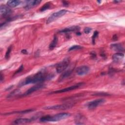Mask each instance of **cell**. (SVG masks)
<instances>
[{
    "mask_svg": "<svg viewBox=\"0 0 125 125\" xmlns=\"http://www.w3.org/2000/svg\"><path fill=\"white\" fill-rule=\"evenodd\" d=\"M73 68L72 69H68L67 71L64 72L60 77L59 79L58 80V81L59 82H61L63 80H64V79H65L66 78H68L72 73L73 70Z\"/></svg>",
    "mask_w": 125,
    "mask_h": 125,
    "instance_id": "5bb4252c",
    "label": "cell"
},
{
    "mask_svg": "<svg viewBox=\"0 0 125 125\" xmlns=\"http://www.w3.org/2000/svg\"><path fill=\"white\" fill-rule=\"evenodd\" d=\"M63 2V4L64 5H65V6H66V5H67L68 4V3H67V1H63L62 2Z\"/></svg>",
    "mask_w": 125,
    "mask_h": 125,
    "instance_id": "4dcf8cb0",
    "label": "cell"
},
{
    "mask_svg": "<svg viewBox=\"0 0 125 125\" xmlns=\"http://www.w3.org/2000/svg\"><path fill=\"white\" fill-rule=\"evenodd\" d=\"M93 95H96V96H108L109 95V94L106 93H104V92H98L97 93H95Z\"/></svg>",
    "mask_w": 125,
    "mask_h": 125,
    "instance_id": "d4e9b609",
    "label": "cell"
},
{
    "mask_svg": "<svg viewBox=\"0 0 125 125\" xmlns=\"http://www.w3.org/2000/svg\"><path fill=\"white\" fill-rule=\"evenodd\" d=\"M105 101L104 99H98L88 102L86 106L89 109H93L103 104Z\"/></svg>",
    "mask_w": 125,
    "mask_h": 125,
    "instance_id": "8992f818",
    "label": "cell"
},
{
    "mask_svg": "<svg viewBox=\"0 0 125 125\" xmlns=\"http://www.w3.org/2000/svg\"><path fill=\"white\" fill-rule=\"evenodd\" d=\"M82 48V46H80V45H73L71 47H70L68 51H72V50H78V49H80Z\"/></svg>",
    "mask_w": 125,
    "mask_h": 125,
    "instance_id": "603a6c76",
    "label": "cell"
},
{
    "mask_svg": "<svg viewBox=\"0 0 125 125\" xmlns=\"http://www.w3.org/2000/svg\"><path fill=\"white\" fill-rule=\"evenodd\" d=\"M57 42H58V38L56 36H55L54 37L53 40H52V42L50 43V44L49 46V49L52 50L53 49H54L56 47V46L57 44Z\"/></svg>",
    "mask_w": 125,
    "mask_h": 125,
    "instance_id": "ac0fdd59",
    "label": "cell"
},
{
    "mask_svg": "<svg viewBox=\"0 0 125 125\" xmlns=\"http://www.w3.org/2000/svg\"><path fill=\"white\" fill-rule=\"evenodd\" d=\"M21 1L17 0H10L7 2V5L10 7H14L20 5Z\"/></svg>",
    "mask_w": 125,
    "mask_h": 125,
    "instance_id": "e0dca14e",
    "label": "cell"
},
{
    "mask_svg": "<svg viewBox=\"0 0 125 125\" xmlns=\"http://www.w3.org/2000/svg\"><path fill=\"white\" fill-rule=\"evenodd\" d=\"M53 77L54 75L52 74H48L45 73L44 71H40L34 75H30L26 77L24 80L19 83V85L20 86H21L30 83H41L45 80L51 79Z\"/></svg>",
    "mask_w": 125,
    "mask_h": 125,
    "instance_id": "6da1fadb",
    "label": "cell"
},
{
    "mask_svg": "<svg viewBox=\"0 0 125 125\" xmlns=\"http://www.w3.org/2000/svg\"><path fill=\"white\" fill-rule=\"evenodd\" d=\"M44 86V85L43 84H41V83H40V84H37L36 85H34L32 87H31V88H30L29 89H28L23 95L22 96H27V95H28L32 93H33L35 91H36L41 88H42V87H43Z\"/></svg>",
    "mask_w": 125,
    "mask_h": 125,
    "instance_id": "30bf717a",
    "label": "cell"
},
{
    "mask_svg": "<svg viewBox=\"0 0 125 125\" xmlns=\"http://www.w3.org/2000/svg\"><path fill=\"white\" fill-rule=\"evenodd\" d=\"M3 78L4 77H3V76H2V74L1 72H0V82H2L3 80Z\"/></svg>",
    "mask_w": 125,
    "mask_h": 125,
    "instance_id": "f1b7e54d",
    "label": "cell"
},
{
    "mask_svg": "<svg viewBox=\"0 0 125 125\" xmlns=\"http://www.w3.org/2000/svg\"><path fill=\"white\" fill-rule=\"evenodd\" d=\"M110 48L112 50L117 52L118 53H121L124 51V48L123 45L120 43H113L111 44Z\"/></svg>",
    "mask_w": 125,
    "mask_h": 125,
    "instance_id": "7c38bea8",
    "label": "cell"
},
{
    "mask_svg": "<svg viewBox=\"0 0 125 125\" xmlns=\"http://www.w3.org/2000/svg\"><path fill=\"white\" fill-rule=\"evenodd\" d=\"M12 46H9L8 47V48H7V50L6 52V53H5V58L6 59H9V56H10V54L11 53V50H12Z\"/></svg>",
    "mask_w": 125,
    "mask_h": 125,
    "instance_id": "44dd1931",
    "label": "cell"
},
{
    "mask_svg": "<svg viewBox=\"0 0 125 125\" xmlns=\"http://www.w3.org/2000/svg\"><path fill=\"white\" fill-rule=\"evenodd\" d=\"M73 103H66L61 104L54 105L51 106H47L43 107L46 110H65L71 108L73 105Z\"/></svg>",
    "mask_w": 125,
    "mask_h": 125,
    "instance_id": "3957f363",
    "label": "cell"
},
{
    "mask_svg": "<svg viewBox=\"0 0 125 125\" xmlns=\"http://www.w3.org/2000/svg\"><path fill=\"white\" fill-rule=\"evenodd\" d=\"M80 30V27L79 26H71L70 27L66 28L63 29V30L60 31L59 32L60 33H67V32H72V31H79Z\"/></svg>",
    "mask_w": 125,
    "mask_h": 125,
    "instance_id": "2e32d148",
    "label": "cell"
},
{
    "mask_svg": "<svg viewBox=\"0 0 125 125\" xmlns=\"http://www.w3.org/2000/svg\"><path fill=\"white\" fill-rule=\"evenodd\" d=\"M23 65H21V66H20L19 68V69L16 71V72L15 73L14 75H16V74H17V73H19L21 72L23 70Z\"/></svg>",
    "mask_w": 125,
    "mask_h": 125,
    "instance_id": "4316f807",
    "label": "cell"
},
{
    "mask_svg": "<svg viewBox=\"0 0 125 125\" xmlns=\"http://www.w3.org/2000/svg\"><path fill=\"white\" fill-rule=\"evenodd\" d=\"M83 85V83H77L76 84L71 85L70 86L67 87L66 88H63V89H62L56 90L55 91H54V92H52V93H63V92H65L70 91L77 89L78 88H79L80 87H81Z\"/></svg>",
    "mask_w": 125,
    "mask_h": 125,
    "instance_id": "52a82bcc",
    "label": "cell"
},
{
    "mask_svg": "<svg viewBox=\"0 0 125 125\" xmlns=\"http://www.w3.org/2000/svg\"><path fill=\"white\" fill-rule=\"evenodd\" d=\"M21 53H23V54H26L28 53L27 51L26 50H25V49L22 50H21Z\"/></svg>",
    "mask_w": 125,
    "mask_h": 125,
    "instance_id": "f546056e",
    "label": "cell"
},
{
    "mask_svg": "<svg viewBox=\"0 0 125 125\" xmlns=\"http://www.w3.org/2000/svg\"><path fill=\"white\" fill-rule=\"evenodd\" d=\"M98 34H99V32H98V31H95L94 32V33H93V35L92 37V43H93V44L95 43V39H96V37L98 36Z\"/></svg>",
    "mask_w": 125,
    "mask_h": 125,
    "instance_id": "cb8c5ba5",
    "label": "cell"
},
{
    "mask_svg": "<svg viewBox=\"0 0 125 125\" xmlns=\"http://www.w3.org/2000/svg\"><path fill=\"white\" fill-rule=\"evenodd\" d=\"M50 7V4L49 3H45V4H44L40 9V11L42 12V11H44L47 9H48Z\"/></svg>",
    "mask_w": 125,
    "mask_h": 125,
    "instance_id": "7402d4cb",
    "label": "cell"
},
{
    "mask_svg": "<svg viewBox=\"0 0 125 125\" xmlns=\"http://www.w3.org/2000/svg\"><path fill=\"white\" fill-rule=\"evenodd\" d=\"M76 34H77V35H81V33L79 31H78V32L76 33Z\"/></svg>",
    "mask_w": 125,
    "mask_h": 125,
    "instance_id": "1f68e13d",
    "label": "cell"
},
{
    "mask_svg": "<svg viewBox=\"0 0 125 125\" xmlns=\"http://www.w3.org/2000/svg\"><path fill=\"white\" fill-rule=\"evenodd\" d=\"M20 93V91H19L18 89L17 90H14L13 91H12V92H11L9 95L8 96H7L8 98H11V97H13L14 96H15L16 95H17V94H19V93Z\"/></svg>",
    "mask_w": 125,
    "mask_h": 125,
    "instance_id": "ffe728a7",
    "label": "cell"
},
{
    "mask_svg": "<svg viewBox=\"0 0 125 125\" xmlns=\"http://www.w3.org/2000/svg\"><path fill=\"white\" fill-rule=\"evenodd\" d=\"M89 71V68L86 65H82L78 67L76 70V72L77 75L80 76H83L87 74Z\"/></svg>",
    "mask_w": 125,
    "mask_h": 125,
    "instance_id": "9c48e42d",
    "label": "cell"
},
{
    "mask_svg": "<svg viewBox=\"0 0 125 125\" xmlns=\"http://www.w3.org/2000/svg\"><path fill=\"white\" fill-rule=\"evenodd\" d=\"M34 110L32 109H25L24 110L20 111H16V112H14L12 113H8L7 114H14V113H17V114H25V113H28L30 112L33 111Z\"/></svg>",
    "mask_w": 125,
    "mask_h": 125,
    "instance_id": "d6986e66",
    "label": "cell"
},
{
    "mask_svg": "<svg viewBox=\"0 0 125 125\" xmlns=\"http://www.w3.org/2000/svg\"><path fill=\"white\" fill-rule=\"evenodd\" d=\"M91 31V28L88 27H85L83 29V31L85 34H88Z\"/></svg>",
    "mask_w": 125,
    "mask_h": 125,
    "instance_id": "484cf974",
    "label": "cell"
},
{
    "mask_svg": "<svg viewBox=\"0 0 125 125\" xmlns=\"http://www.w3.org/2000/svg\"><path fill=\"white\" fill-rule=\"evenodd\" d=\"M33 121V119H27V118H19L15 120L14 121V124L16 125L25 124L30 123Z\"/></svg>",
    "mask_w": 125,
    "mask_h": 125,
    "instance_id": "4fadbf2b",
    "label": "cell"
},
{
    "mask_svg": "<svg viewBox=\"0 0 125 125\" xmlns=\"http://www.w3.org/2000/svg\"><path fill=\"white\" fill-rule=\"evenodd\" d=\"M41 2V1L39 0H28V1H27L26 5L24 7V8L26 10H28L31 8H32V7H34L35 6L38 5Z\"/></svg>",
    "mask_w": 125,
    "mask_h": 125,
    "instance_id": "8fae6325",
    "label": "cell"
},
{
    "mask_svg": "<svg viewBox=\"0 0 125 125\" xmlns=\"http://www.w3.org/2000/svg\"><path fill=\"white\" fill-rule=\"evenodd\" d=\"M12 12L11 9L9 6L5 5H1L0 6V14L1 16L7 18Z\"/></svg>",
    "mask_w": 125,
    "mask_h": 125,
    "instance_id": "ba28073f",
    "label": "cell"
},
{
    "mask_svg": "<svg viewBox=\"0 0 125 125\" xmlns=\"http://www.w3.org/2000/svg\"><path fill=\"white\" fill-rule=\"evenodd\" d=\"M91 55L92 58H95L96 57V53L94 52H92V53H91Z\"/></svg>",
    "mask_w": 125,
    "mask_h": 125,
    "instance_id": "83f0119b",
    "label": "cell"
},
{
    "mask_svg": "<svg viewBox=\"0 0 125 125\" xmlns=\"http://www.w3.org/2000/svg\"><path fill=\"white\" fill-rule=\"evenodd\" d=\"M124 54L122 53H117L112 56V60L114 62H120L124 58Z\"/></svg>",
    "mask_w": 125,
    "mask_h": 125,
    "instance_id": "9a60e30c",
    "label": "cell"
},
{
    "mask_svg": "<svg viewBox=\"0 0 125 125\" xmlns=\"http://www.w3.org/2000/svg\"><path fill=\"white\" fill-rule=\"evenodd\" d=\"M66 12H67V11L66 10L63 9V10H60L57 12L53 13L47 20L46 23L48 24L50 22H52V21H54L58 18H59L63 16Z\"/></svg>",
    "mask_w": 125,
    "mask_h": 125,
    "instance_id": "5b68a950",
    "label": "cell"
},
{
    "mask_svg": "<svg viewBox=\"0 0 125 125\" xmlns=\"http://www.w3.org/2000/svg\"><path fill=\"white\" fill-rule=\"evenodd\" d=\"M70 63V60L68 58L64 59L62 61L60 62L56 67V72L58 73H61L65 70L68 67Z\"/></svg>",
    "mask_w": 125,
    "mask_h": 125,
    "instance_id": "277c9868",
    "label": "cell"
},
{
    "mask_svg": "<svg viewBox=\"0 0 125 125\" xmlns=\"http://www.w3.org/2000/svg\"><path fill=\"white\" fill-rule=\"evenodd\" d=\"M70 115V114L68 113H60L54 115H46L41 117L40 121L42 122H57L66 119Z\"/></svg>",
    "mask_w": 125,
    "mask_h": 125,
    "instance_id": "7a4b0ae2",
    "label": "cell"
}]
</instances>
